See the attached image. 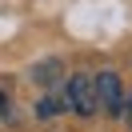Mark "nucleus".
<instances>
[{
  "label": "nucleus",
  "instance_id": "1",
  "mask_svg": "<svg viewBox=\"0 0 132 132\" xmlns=\"http://www.w3.org/2000/svg\"><path fill=\"white\" fill-rule=\"evenodd\" d=\"M68 108H72L76 116L100 112V100H96V76H88V72L68 76Z\"/></svg>",
  "mask_w": 132,
  "mask_h": 132
},
{
  "label": "nucleus",
  "instance_id": "2",
  "mask_svg": "<svg viewBox=\"0 0 132 132\" xmlns=\"http://www.w3.org/2000/svg\"><path fill=\"white\" fill-rule=\"evenodd\" d=\"M96 100H100V112L124 116V88H120V76L116 72H100L96 76Z\"/></svg>",
  "mask_w": 132,
  "mask_h": 132
},
{
  "label": "nucleus",
  "instance_id": "3",
  "mask_svg": "<svg viewBox=\"0 0 132 132\" xmlns=\"http://www.w3.org/2000/svg\"><path fill=\"white\" fill-rule=\"evenodd\" d=\"M60 72H64V64H60V60H40V64L32 68V80L44 84V88H52V84L60 80Z\"/></svg>",
  "mask_w": 132,
  "mask_h": 132
},
{
  "label": "nucleus",
  "instance_id": "4",
  "mask_svg": "<svg viewBox=\"0 0 132 132\" xmlns=\"http://www.w3.org/2000/svg\"><path fill=\"white\" fill-rule=\"evenodd\" d=\"M56 112H60V100H52V96H44L40 104H36V116H40V120H52Z\"/></svg>",
  "mask_w": 132,
  "mask_h": 132
},
{
  "label": "nucleus",
  "instance_id": "5",
  "mask_svg": "<svg viewBox=\"0 0 132 132\" xmlns=\"http://www.w3.org/2000/svg\"><path fill=\"white\" fill-rule=\"evenodd\" d=\"M124 120L132 124V96H124Z\"/></svg>",
  "mask_w": 132,
  "mask_h": 132
},
{
  "label": "nucleus",
  "instance_id": "6",
  "mask_svg": "<svg viewBox=\"0 0 132 132\" xmlns=\"http://www.w3.org/2000/svg\"><path fill=\"white\" fill-rule=\"evenodd\" d=\"M4 108H8V96H4V92H0V116H4Z\"/></svg>",
  "mask_w": 132,
  "mask_h": 132
}]
</instances>
